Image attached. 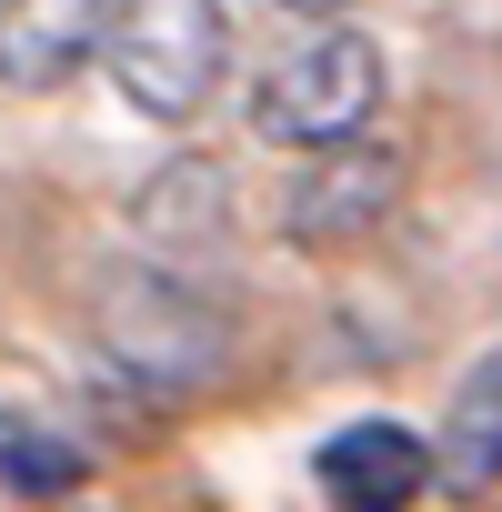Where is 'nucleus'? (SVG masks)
<instances>
[{
	"label": "nucleus",
	"instance_id": "obj_1",
	"mask_svg": "<svg viewBox=\"0 0 502 512\" xmlns=\"http://www.w3.org/2000/svg\"><path fill=\"white\" fill-rule=\"evenodd\" d=\"M101 61L141 121L181 131L211 111V91L231 71V21H221V0H121L101 31Z\"/></svg>",
	"mask_w": 502,
	"mask_h": 512
},
{
	"label": "nucleus",
	"instance_id": "obj_2",
	"mask_svg": "<svg viewBox=\"0 0 502 512\" xmlns=\"http://www.w3.org/2000/svg\"><path fill=\"white\" fill-rule=\"evenodd\" d=\"M372 101H382V51L342 21H312V41H292L251 81V131L282 151H332V141H362Z\"/></svg>",
	"mask_w": 502,
	"mask_h": 512
},
{
	"label": "nucleus",
	"instance_id": "obj_3",
	"mask_svg": "<svg viewBox=\"0 0 502 512\" xmlns=\"http://www.w3.org/2000/svg\"><path fill=\"white\" fill-rule=\"evenodd\" d=\"M402 211V151L382 141H332V151H302V181L282 201V231L302 251H352L372 241L382 221Z\"/></svg>",
	"mask_w": 502,
	"mask_h": 512
},
{
	"label": "nucleus",
	"instance_id": "obj_4",
	"mask_svg": "<svg viewBox=\"0 0 502 512\" xmlns=\"http://www.w3.org/2000/svg\"><path fill=\"white\" fill-rule=\"evenodd\" d=\"M312 472H322L332 512H412L432 492V442L402 432V422H342Z\"/></svg>",
	"mask_w": 502,
	"mask_h": 512
},
{
	"label": "nucleus",
	"instance_id": "obj_5",
	"mask_svg": "<svg viewBox=\"0 0 502 512\" xmlns=\"http://www.w3.org/2000/svg\"><path fill=\"white\" fill-rule=\"evenodd\" d=\"M111 0H0V91H61L81 61H101Z\"/></svg>",
	"mask_w": 502,
	"mask_h": 512
},
{
	"label": "nucleus",
	"instance_id": "obj_6",
	"mask_svg": "<svg viewBox=\"0 0 502 512\" xmlns=\"http://www.w3.org/2000/svg\"><path fill=\"white\" fill-rule=\"evenodd\" d=\"M432 472H442L452 492H502V342L462 372L452 422H442V442H432Z\"/></svg>",
	"mask_w": 502,
	"mask_h": 512
},
{
	"label": "nucleus",
	"instance_id": "obj_7",
	"mask_svg": "<svg viewBox=\"0 0 502 512\" xmlns=\"http://www.w3.org/2000/svg\"><path fill=\"white\" fill-rule=\"evenodd\" d=\"M81 482H91V462L71 432H51L41 412H0V492L11 502H71Z\"/></svg>",
	"mask_w": 502,
	"mask_h": 512
},
{
	"label": "nucleus",
	"instance_id": "obj_8",
	"mask_svg": "<svg viewBox=\"0 0 502 512\" xmlns=\"http://www.w3.org/2000/svg\"><path fill=\"white\" fill-rule=\"evenodd\" d=\"M282 11H302V21H312V11H352V0H282Z\"/></svg>",
	"mask_w": 502,
	"mask_h": 512
}]
</instances>
